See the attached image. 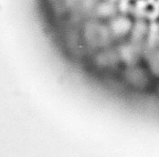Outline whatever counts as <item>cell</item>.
Instances as JSON below:
<instances>
[{"label":"cell","instance_id":"cell-1","mask_svg":"<svg viewBox=\"0 0 159 157\" xmlns=\"http://www.w3.org/2000/svg\"><path fill=\"white\" fill-rule=\"evenodd\" d=\"M112 23L113 25L109 27L112 33L116 35H120V37L127 35V33H132L133 27H134V21L123 17L112 19Z\"/></svg>","mask_w":159,"mask_h":157},{"label":"cell","instance_id":"cell-2","mask_svg":"<svg viewBox=\"0 0 159 157\" xmlns=\"http://www.w3.org/2000/svg\"><path fill=\"white\" fill-rule=\"evenodd\" d=\"M115 3L109 1H103L99 5L96 6V13H98V17L101 18H112L115 16Z\"/></svg>","mask_w":159,"mask_h":157},{"label":"cell","instance_id":"cell-3","mask_svg":"<svg viewBox=\"0 0 159 157\" xmlns=\"http://www.w3.org/2000/svg\"><path fill=\"white\" fill-rule=\"evenodd\" d=\"M140 1H147V0H140Z\"/></svg>","mask_w":159,"mask_h":157}]
</instances>
